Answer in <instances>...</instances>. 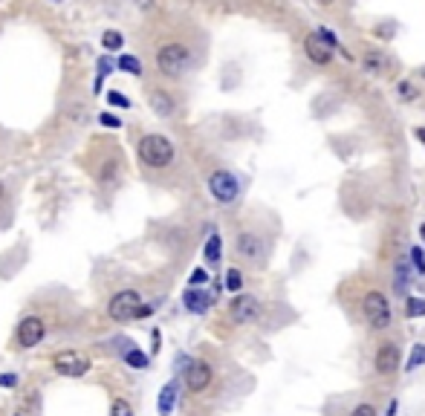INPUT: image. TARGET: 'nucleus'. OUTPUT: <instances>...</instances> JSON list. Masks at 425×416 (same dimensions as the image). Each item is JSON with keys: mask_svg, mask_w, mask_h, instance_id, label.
I'll list each match as a JSON object with an SVG mask.
<instances>
[{"mask_svg": "<svg viewBox=\"0 0 425 416\" xmlns=\"http://www.w3.org/2000/svg\"><path fill=\"white\" fill-rule=\"evenodd\" d=\"M159 350V330H154V353Z\"/></svg>", "mask_w": 425, "mask_h": 416, "instance_id": "obj_38", "label": "nucleus"}, {"mask_svg": "<svg viewBox=\"0 0 425 416\" xmlns=\"http://www.w3.org/2000/svg\"><path fill=\"white\" fill-rule=\"evenodd\" d=\"M43 335H46V324L41 321L38 315H27V318H23V321L18 324V333H15L18 347H23V350L38 347L41 341H43Z\"/></svg>", "mask_w": 425, "mask_h": 416, "instance_id": "obj_8", "label": "nucleus"}, {"mask_svg": "<svg viewBox=\"0 0 425 416\" xmlns=\"http://www.w3.org/2000/svg\"><path fill=\"white\" fill-rule=\"evenodd\" d=\"M0 197H4V185H0Z\"/></svg>", "mask_w": 425, "mask_h": 416, "instance_id": "obj_41", "label": "nucleus"}, {"mask_svg": "<svg viewBox=\"0 0 425 416\" xmlns=\"http://www.w3.org/2000/svg\"><path fill=\"white\" fill-rule=\"evenodd\" d=\"M208 191L211 197H215L217 203H234L241 194V180L231 174V170H215V174L208 177Z\"/></svg>", "mask_w": 425, "mask_h": 416, "instance_id": "obj_5", "label": "nucleus"}, {"mask_svg": "<svg viewBox=\"0 0 425 416\" xmlns=\"http://www.w3.org/2000/svg\"><path fill=\"white\" fill-rule=\"evenodd\" d=\"M399 99H403V102H417V95H419V90L411 84V81H399Z\"/></svg>", "mask_w": 425, "mask_h": 416, "instance_id": "obj_27", "label": "nucleus"}, {"mask_svg": "<svg viewBox=\"0 0 425 416\" xmlns=\"http://www.w3.org/2000/svg\"><path fill=\"white\" fill-rule=\"evenodd\" d=\"M419 364H425V344H414V350H411V356H408V364H405V370L411 373V370H417Z\"/></svg>", "mask_w": 425, "mask_h": 416, "instance_id": "obj_24", "label": "nucleus"}, {"mask_svg": "<svg viewBox=\"0 0 425 416\" xmlns=\"http://www.w3.org/2000/svg\"><path fill=\"white\" fill-rule=\"evenodd\" d=\"M113 67H116V64H113L110 58H99V76H96V81H93V93L102 90V84H104V79L113 72Z\"/></svg>", "mask_w": 425, "mask_h": 416, "instance_id": "obj_22", "label": "nucleus"}, {"mask_svg": "<svg viewBox=\"0 0 425 416\" xmlns=\"http://www.w3.org/2000/svg\"><path fill=\"white\" fill-rule=\"evenodd\" d=\"M304 53H306V58H310L316 67H327L330 61H333V50L318 38V32H310L304 38Z\"/></svg>", "mask_w": 425, "mask_h": 416, "instance_id": "obj_11", "label": "nucleus"}, {"mask_svg": "<svg viewBox=\"0 0 425 416\" xmlns=\"http://www.w3.org/2000/svg\"><path fill=\"white\" fill-rule=\"evenodd\" d=\"M226 289H229V292H241V289H243L241 269H229V272H226Z\"/></svg>", "mask_w": 425, "mask_h": 416, "instance_id": "obj_25", "label": "nucleus"}, {"mask_svg": "<svg viewBox=\"0 0 425 416\" xmlns=\"http://www.w3.org/2000/svg\"><path fill=\"white\" fill-rule=\"evenodd\" d=\"M177 394H180V382H177V379H171L168 384L159 390V402H156L159 416H171V410H174V405H177Z\"/></svg>", "mask_w": 425, "mask_h": 416, "instance_id": "obj_14", "label": "nucleus"}, {"mask_svg": "<svg viewBox=\"0 0 425 416\" xmlns=\"http://www.w3.org/2000/svg\"><path fill=\"white\" fill-rule=\"evenodd\" d=\"M53 367L67 379H81L90 370V358L84 353H79V350H61V353H55Z\"/></svg>", "mask_w": 425, "mask_h": 416, "instance_id": "obj_7", "label": "nucleus"}, {"mask_svg": "<svg viewBox=\"0 0 425 416\" xmlns=\"http://www.w3.org/2000/svg\"><path fill=\"white\" fill-rule=\"evenodd\" d=\"M238 255L246 257V260L261 263V257H264V243H261V237L252 234V232H241V237H238Z\"/></svg>", "mask_w": 425, "mask_h": 416, "instance_id": "obj_12", "label": "nucleus"}, {"mask_svg": "<svg viewBox=\"0 0 425 416\" xmlns=\"http://www.w3.org/2000/svg\"><path fill=\"white\" fill-rule=\"evenodd\" d=\"M136 6H139V9H151L154 0H136Z\"/></svg>", "mask_w": 425, "mask_h": 416, "instance_id": "obj_36", "label": "nucleus"}, {"mask_svg": "<svg viewBox=\"0 0 425 416\" xmlns=\"http://www.w3.org/2000/svg\"><path fill=\"white\" fill-rule=\"evenodd\" d=\"M182 304L188 312H194V315H205L208 307L215 304V298L208 295V292H203L200 286H191V289H185V295H182Z\"/></svg>", "mask_w": 425, "mask_h": 416, "instance_id": "obj_13", "label": "nucleus"}, {"mask_svg": "<svg viewBox=\"0 0 425 416\" xmlns=\"http://www.w3.org/2000/svg\"><path fill=\"white\" fill-rule=\"evenodd\" d=\"M185 387L191 390V394H203V390L211 384V364L208 361H188L185 367Z\"/></svg>", "mask_w": 425, "mask_h": 416, "instance_id": "obj_9", "label": "nucleus"}, {"mask_svg": "<svg viewBox=\"0 0 425 416\" xmlns=\"http://www.w3.org/2000/svg\"><path fill=\"white\" fill-rule=\"evenodd\" d=\"M107 102H110L113 107H130V102L125 99V95H122L119 90H110V93H107Z\"/></svg>", "mask_w": 425, "mask_h": 416, "instance_id": "obj_30", "label": "nucleus"}, {"mask_svg": "<svg viewBox=\"0 0 425 416\" xmlns=\"http://www.w3.org/2000/svg\"><path fill=\"white\" fill-rule=\"evenodd\" d=\"M139 162L148 168H168L174 162V145L162 133H148L139 139Z\"/></svg>", "mask_w": 425, "mask_h": 416, "instance_id": "obj_1", "label": "nucleus"}, {"mask_svg": "<svg viewBox=\"0 0 425 416\" xmlns=\"http://www.w3.org/2000/svg\"><path fill=\"white\" fill-rule=\"evenodd\" d=\"M405 315H408V318H422V315H425V298L408 295V298H405Z\"/></svg>", "mask_w": 425, "mask_h": 416, "instance_id": "obj_21", "label": "nucleus"}, {"mask_svg": "<svg viewBox=\"0 0 425 416\" xmlns=\"http://www.w3.org/2000/svg\"><path fill=\"white\" fill-rule=\"evenodd\" d=\"M396 408H399V402H396V399H391V405H388V413H385V416H396Z\"/></svg>", "mask_w": 425, "mask_h": 416, "instance_id": "obj_35", "label": "nucleus"}, {"mask_svg": "<svg viewBox=\"0 0 425 416\" xmlns=\"http://www.w3.org/2000/svg\"><path fill=\"white\" fill-rule=\"evenodd\" d=\"M316 32H318V38H321V41H324V43L330 46V50H339V46H342V43H339V38H336L333 32H330V29H324V27H318Z\"/></svg>", "mask_w": 425, "mask_h": 416, "instance_id": "obj_29", "label": "nucleus"}, {"mask_svg": "<svg viewBox=\"0 0 425 416\" xmlns=\"http://www.w3.org/2000/svg\"><path fill=\"white\" fill-rule=\"evenodd\" d=\"M99 121H102L104 128H122V119L113 116V113H99Z\"/></svg>", "mask_w": 425, "mask_h": 416, "instance_id": "obj_32", "label": "nucleus"}, {"mask_svg": "<svg viewBox=\"0 0 425 416\" xmlns=\"http://www.w3.org/2000/svg\"><path fill=\"white\" fill-rule=\"evenodd\" d=\"M414 136H417V139L425 145V128H417V130H414Z\"/></svg>", "mask_w": 425, "mask_h": 416, "instance_id": "obj_37", "label": "nucleus"}, {"mask_svg": "<svg viewBox=\"0 0 425 416\" xmlns=\"http://www.w3.org/2000/svg\"><path fill=\"white\" fill-rule=\"evenodd\" d=\"M188 283H191V286H205L208 283V272H205V269H194L191 278H188Z\"/></svg>", "mask_w": 425, "mask_h": 416, "instance_id": "obj_31", "label": "nucleus"}, {"mask_svg": "<svg viewBox=\"0 0 425 416\" xmlns=\"http://www.w3.org/2000/svg\"><path fill=\"white\" fill-rule=\"evenodd\" d=\"M151 107H154V113L162 116V119L174 116V110H177L174 99H171V95L165 93V90H151Z\"/></svg>", "mask_w": 425, "mask_h": 416, "instance_id": "obj_15", "label": "nucleus"}, {"mask_svg": "<svg viewBox=\"0 0 425 416\" xmlns=\"http://www.w3.org/2000/svg\"><path fill=\"white\" fill-rule=\"evenodd\" d=\"M220 252H223V240H220V234H211V237L205 240V249H203L205 260H208V263H217V260H220Z\"/></svg>", "mask_w": 425, "mask_h": 416, "instance_id": "obj_18", "label": "nucleus"}, {"mask_svg": "<svg viewBox=\"0 0 425 416\" xmlns=\"http://www.w3.org/2000/svg\"><path fill=\"white\" fill-rule=\"evenodd\" d=\"M125 364L136 367V370H145V367H148V356L133 347V350H128V353H125Z\"/></svg>", "mask_w": 425, "mask_h": 416, "instance_id": "obj_23", "label": "nucleus"}, {"mask_svg": "<svg viewBox=\"0 0 425 416\" xmlns=\"http://www.w3.org/2000/svg\"><path fill=\"white\" fill-rule=\"evenodd\" d=\"M15 384H18V376H12V373L0 376V387H15Z\"/></svg>", "mask_w": 425, "mask_h": 416, "instance_id": "obj_34", "label": "nucleus"}, {"mask_svg": "<svg viewBox=\"0 0 425 416\" xmlns=\"http://www.w3.org/2000/svg\"><path fill=\"white\" fill-rule=\"evenodd\" d=\"M316 4H324V6H327V4H333V0H316Z\"/></svg>", "mask_w": 425, "mask_h": 416, "instance_id": "obj_40", "label": "nucleus"}, {"mask_svg": "<svg viewBox=\"0 0 425 416\" xmlns=\"http://www.w3.org/2000/svg\"><path fill=\"white\" fill-rule=\"evenodd\" d=\"M18 416H20V413H18Z\"/></svg>", "mask_w": 425, "mask_h": 416, "instance_id": "obj_43", "label": "nucleus"}, {"mask_svg": "<svg viewBox=\"0 0 425 416\" xmlns=\"http://www.w3.org/2000/svg\"><path fill=\"white\" fill-rule=\"evenodd\" d=\"M55 4H58V0H55Z\"/></svg>", "mask_w": 425, "mask_h": 416, "instance_id": "obj_42", "label": "nucleus"}, {"mask_svg": "<svg viewBox=\"0 0 425 416\" xmlns=\"http://www.w3.org/2000/svg\"><path fill=\"white\" fill-rule=\"evenodd\" d=\"M393 275H396L393 278V289L399 292V295H408V283H411V266H408V260H399Z\"/></svg>", "mask_w": 425, "mask_h": 416, "instance_id": "obj_17", "label": "nucleus"}, {"mask_svg": "<svg viewBox=\"0 0 425 416\" xmlns=\"http://www.w3.org/2000/svg\"><path fill=\"white\" fill-rule=\"evenodd\" d=\"M151 309L154 307H145L142 304V298H139V292H133V289H122V292H116V295L110 298V304H107V315L113 318V321H133V318H145V315H151Z\"/></svg>", "mask_w": 425, "mask_h": 416, "instance_id": "obj_3", "label": "nucleus"}, {"mask_svg": "<svg viewBox=\"0 0 425 416\" xmlns=\"http://www.w3.org/2000/svg\"><path fill=\"white\" fill-rule=\"evenodd\" d=\"M362 312H365L367 324L373 330L391 327V301L382 295V292H367V295L362 298Z\"/></svg>", "mask_w": 425, "mask_h": 416, "instance_id": "obj_4", "label": "nucleus"}, {"mask_svg": "<svg viewBox=\"0 0 425 416\" xmlns=\"http://www.w3.org/2000/svg\"><path fill=\"white\" fill-rule=\"evenodd\" d=\"M376 373H382V376H391L399 370V347L393 344V341H385V344H379V350H376Z\"/></svg>", "mask_w": 425, "mask_h": 416, "instance_id": "obj_10", "label": "nucleus"}, {"mask_svg": "<svg viewBox=\"0 0 425 416\" xmlns=\"http://www.w3.org/2000/svg\"><path fill=\"white\" fill-rule=\"evenodd\" d=\"M419 237H422V246H425V223L419 226Z\"/></svg>", "mask_w": 425, "mask_h": 416, "instance_id": "obj_39", "label": "nucleus"}, {"mask_svg": "<svg viewBox=\"0 0 425 416\" xmlns=\"http://www.w3.org/2000/svg\"><path fill=\"white\" fill-rule=\"evenodd\" d=\"M264 307L255 295H243V292H234V298L229 304V315L234 324H255L261 318Z\"/></svg>", "mask_w": 425, "mask_h": 416, "instance_id": "obj_6", "label": "nucleus"}, {"mask_svg": "<svg viewBox=\"0 0 425 416\" xmlns=\"http://www.w3.org/2000/svg\"><path fill=\"white\" fill-rule=\"evenodd\" d=\"M408 257H411V266L417 269V275H425V249H422V246H414V249L408 252Z\"/></svg>", "mask_w": 425, "mask_h": 416, "instance_id": "obj_26", "label": "nucleus"}, {"mask_svg": "<svg viewBox=\"0 0 425 416\" xmlns=\"http://www.w3.org/2000/svg\"><path fill=\"white\" fill-rule=\"evenodd\" d=\"M188 67H191V50H188L185 43H165L159 46L156 53V69L162 72V76L168 79H180L188 72Z\"/></svg>", "mask_w": 425, "mask_h": 416, "instance_id": "obj_2", "label": "nucleus"}, {"mask_svg": "<svg viewBox=\"0 0 425 416\" xmlns=\"http://www.w3.org/2000/svg\"><path fill=\"white\" fill-rule=\"evenodd\" d=\"M350 416H376V408H373V405H367V402H362V405L353 408V413H350Z\"/></svg>", "mask_w": 425, "mask_h": 416, "instance_id": "obj_33", "label": "nucleus"}, {"mask_svg": "<svg viewBox=\"0 0 425 416\" xmlns=\"http://www.w3.org/2000/svg\"><path fill=\"white\" fill-rule=\"evenodd\" d=\"M110 416H133V408L125 399H116L113 408H110Z\"/></svg>", "mask_w": 425, "mask_h": 416, "instance_id": "obj_28", "label": "nucleus"}, {"mask_svg": "<svg viewBox=\"0 0 425 416\" xmlns=\"http://www.w3.org/2000/svg\"><path fill=\"white\" fill-rule=\"evenodd\" d=\"M116 67H119L122 72H128V76H142V61L136 55H119Z\"/></svg>", "mask_w": 425, "mask_h": 416, "instance_id": "obj_19", "label": "nucleus"}, {"mask_svg": "<svg viewBox=\"0 0 425 416\" xmlns=\"http://www.w3.org/2000/svg\"><path fill=\"white\" fill-rule=\"evenodd\" d=\"M388 67H391V61H388L382 53H367V55H362V69L370 72V76H388Z\"/></svg>", "mask_w": 425, "mask_h": 416, "instance_id": "obj_16", "label": "nucleus"}, {"mask_svg": "<svg viewBox=\"0 0 425 416\" xmlns=\"http://www.w3.org/2000/svg\"><path fill=\"white\" fill-rule=\"evenodd\" d=\"M102 46L107 53H119V46H125V38H122V32H116V29H107L104 35H102Z\"/></svg>", "mask_w": 425, "mask_h": 416, "instance_id": "obj_20", "label": "nucleus"}]
</instances>
